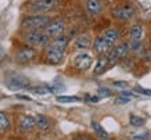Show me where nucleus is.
Masks as SVG:
<instances>
[{"instance_id":"30","label":"nucleus","mask_w":151,"mask_h":140,"mask_svg":"<svg viewBox=\"0 0 151 140\" xmlns=\"http://www.w3.org/2000/svg\"><path fill=\"white\" fill-rule=\"evenodd\" d=\"M1 57H3V47L0 46V60H1Z\"/></svg>"},{"instance_id":"27","label":"nucleus","mask_w":151,"mask_h":140,"mask_svg":"<svg viewBox=\"0 0 151 140\" xmlns=\"http://www.w3.org/2000/svg\"><path fill=\"white\" fill-rule=\"evenodd\" d=\"M87 100L92 101V103H97L100 100V96H87Z\"/></svg>"},{"instance_id":"19","label":"nucleus","mask_w":151,"mask_h":140,"mask_svg":"<svg viewBox=\"0 0 151 140\" xmlns=\"http://www.w3.org/2000/svg\"><path fill=\"white\" fill-rule=\"evenodd\" d=\"M92 126H93V129L96 131V133H97L99 136H100V137H103V139H105V137H108V133H107V132L104 131V128L101 126V125L99 123V122L93 121V122H92Z\"/></svg>"},{"instance_id":"12","label":"nucleus","mask_w":151,"mask_h":140,"mask_svg":"<svg viewBox=\"0 0 151 140\" xmlns=\"http://www.w3.org/2000/svg\"><path fill=\"white\" fill-rule=\"evenodd\" d=\"M110 65V61H108V57L105 54L99 56L96 64H94V69H93V74L94 75H101L103 72H105V69Z\"/></svg>"},{"instance_id":"4","label":"nucleus","mask_w":151,"mask_h":140,"mask_svg":"<svg viewBox=\"0 0 151 140\" xmlns=\"http://www.w3.org/2000/svg\"><path fill=\"white\" fill-rule=\"evenodd\" d=\"M24 42L31 47H40L46 46L50 42V38L47 36L45 31H28L22 36Z\"/></svg>"},{"instance_id":"29","label":"nucleus","mask_w":151,"mask_h":140,"mask_svg":"<svg viewBox=\"0 0 151 140\" xmlns=\"http://www.w3.org/2000/svg\"><path fill=\"white\" fill-rule=\"evenodd\" d=\"M72 140H90L87 136H79V137H75V139H72Z\"/></svg>"},{"instance_id":"21","label":"nucleus","mask_w":151,"mask_h":140,"mask_svg":"<svg viewBox=\"0 0 151 140\" xmlns=\"http://www.w3.org/2000/svg\"><path fill=\"white\" fill-rule=\"evenodd\" d=\"M31 93L33 95H47V93H51L50 90V86H40V87H32L29 89Z\"/></svg>"},{"instance_id":"5","label":"nucleus","mask_w":151,"mask_h":140,"mask_svg":"<svg viewBox=\"0 0 151 140\" xmlns=\"http://www.w3.org/2000/svg\"><path fill=\"white\" fill-rule=\"evenodd\" d=\"M31 81L28 79L25 75L22 74H10L9 76L6 78V85L10 90H22V89H27L29 86Z\"/></svg>"},{"instance_id":"25","label":"nucleus","mask_w":151,"mask_h":140,"mask_svg":"<svg viewBox=\"0 0 151 140\" xmlns=\"http://www.w3.org/2000/svg\"><path fill=\"white\" fill-rule=\"evenodd\" d=\"M99 95L105 96V97H108V96L112 95V92H111L110 89H107V87H100V89H99Z\"/></svg>"},{"instance_id":"28","label":"nucleus","mask_w":151,"mask_h":140,"mask_svg":"<svg viewBox=\"0 0 151 140\" xmlns=\"http://www.w3.org/2000/svg\"><path fill=\"white\" fill-rule=\"evenodd\" d=\"M114 85L118 86V87H126L128 83H126V82H114Z\"/></svg>"},{"instance_id":"22","label":"nucleus","mask_w":151,"mask_h":140,"mask_svg":"<svg viewBox=\"0 0 151 140\" xmlns=\"http://www.w3.org/2000/svg\"><path fill=\"white\" fill-rule=\"evenodd\" d=\"M10 126V119L4 113L0 111V131H6Z\"/></svg>"},{"instance_id":"1","label":"nucleus","mask_w":151,"mask_h":140,"mask_svg":"<svg viewBox=\"0 0 151 140\" xmlns=\"http://www.w3.org/2000/svg\"><path fill=\"white\" fill-rule=\"evenodd\" d=\"M67 46H68V39L65 36L54 38V40L49 42L45 46V57L47 63L51 65H58L63 63Z\"/></svg>"},{"instance_id":"31","label":"nucleus","mask_w":151,"mask_h":140,"mask_svg":"<svg viewBox=\"0 0 151 140\" xmlns=\"http://www.w3.org/2000/svg\"><path fill=\"white\" fill-rule=\"evenodd\" d=\"M104 140H112V139H108V137H105V139Z\"/></svg>"},{"instance_id":"10","label":"nucleus","mask_w":151,"mask_h":140,"mask_svg":"<svg viewBox=\"0 0 151 140\" xmlns=\"http://www.w3.org/2000/svg\"><path fill=\"white\" fill-rule=\"evenodd\" d=\"M55 4H57V0H35L31 6V10L35 13H45L54 9Z\"/></svg>"},{"instance_id":"2","label":"nucleus","mask_w":151,"mask_h":140,"mask_svg":"<svg viewBox=\"0 0 151 140\" xmlns=\"http://www.w3.org/2000/svg\"><path fill=\"white\" fill-rule=\"evenodd\" d=\"M119 39V31L115 28H110L105 29L99 38L94 39L93 42V50L94 53L99 56L105 54L107 51H110L112 49V46L115 45V42Z\"/></svg>"},{"instance_id":"16","label":"nucleus","mask_w":151,"mask_h":140,"mask_svg":"<svg viewBox=\"0 0 151 140\" xmlns=\"http://www.w3.org/2000/svg\"><path fill=\"white\" fill-rule=\"evenodd\" d=\"M87 11L92 14V15H97L101 11V3L100 0H87L86 4Z\"/></svg>"},{"instance_id":"24","label":"nucleus","mask_w":151,"mask_h":140,"mask_svg":"<svg viewBox=\"0 0 151 140\" xmlns=\"http://www.w3.org/2000/svg\"><path fill=\"white\" fill-rule=\"evenodd\" d=\"M134 92H136V93H140V95L151 96V90H148V89H143V87H140V86L134 87Z\"/></svg>"},{"instance_id":"26","label":"nucleus","mask_w":151,"mask_h":140,"mask_svg":"<svg viewBox=\"0 0 151 140\" xmlns=\"http://www.w3.org/2000/svg\"><path fill=\"white\" fill-rule=\"evenodd\" d=\"M130 97H126V96H121V97H118V99L115 100V103L116 104H124V103H129L130 101Z\"/></svg>"},{"instance_id":"14","label":"nucleus","mask_w":151,"mask_h":140,"mask_svg":"<svg viewBox=\"0 0 151 140\" xmlns=\"http://www.w3.org/2000/svg\"><path fill=\"white\" fill-rule=\"evenodd\" d=\"M92 46V39L87 36V35H81L75 39V47L79 50H85L89 49Z\"/></svg>"},{"instance_id":"20","label":"nucleus","mask_w":151,"mask_h":140,"mask_svg":"<svg viewBox=\"0 0 151 140\" xmlns=\"http://www.w3.org/2000/svg\"><path fill=\"white\" fill-rule=\"evenodd\" d=\"M129 122H130V125H132V126H136V128L143 126V125L146 123V121H144L142 117L134 115V114H132V115H130V119H129Z\"/></svg>"},{"instance_id":"9","label":"nucleus","mask_w":151,"mask_h":140,"mask_svg":"<svg viewBox=\"0 0 151 140\" xmlns=\"http://www.w3.org/2000/svg\"><path fill=\"white\" fill-rule=\"evenodd\" d=\"M72 64H73V67L76 68V69H79V71H86L93 64V58H92V56L87 54V53H79V54H76L73 57Z\"/></svg>"},{"instance_id":"3","label":"nucleus","mask_w":151,"mask_h":140,"mask_svg":"<svg viewBox=\"0 0 151 140\" xmlns=\"http://www.w3.org/2000/svg\"><path fill=\"white\" fill-rule=\"evenodd\" d=\"M51 19L47 15H42V14H33L29 17H25L21 22V27L28 31H39V29H45L47 27V24Z\"/></svg>"},{"instance_id":"7","label":"nucleus","mask_w":151,"mask_h":140,"mask_svg":"<svg viewBox=\"0 0 151 140\" xmlns=\"http://www.w3.org/2000/svg\"><path fill=\"white\" fill-rule=\"evenodd\" d=\"M128 51H129V45L126 43V42H121V43H118V45L115 46L114 49H111L110 53L107 54L108 61H110V65L115 64L118 60L126 57V56H128Z\"/></svg>"},{"instance_id":"11","label":"nucleus","mask_w":151,"mask_h":140,"mask_svg":"<svg viewBox=\"0 0 151 140\" xmlns=\"http://www.w3.org/2000/svg\"><path fill=\"white\" fill-rule=\"evenodd\" d=\"M35 56H36L35 49H33V47H31V46H27V47L19 49L18 51H17L15 57H17V60H18L19 63H28V61L33 60V57H35Z\"/></svg>"},{"instance_id":"15","label":"nucleus","mask_w":151,"mask_h":140,"mask_svg":"<svg viewBox=\"0 0 151 140\" xmlns=\"http://www.w3.org/2000/svg\"><path fill=\"white\" fill-rule=\"evenodd\" d=\"M129 36H130V40H137V39H142L143 36V25L142 24H134L130 27V31H129Z\"/></svg>"},{"instance_id":"23","label":"nucleus","mask_w":151,"mask_h":140,"mask_svg":"<svg viewBox=\"0 0 151 140\" xmlns=\"http://www.w3.org/2000/svg\"><path fill=\"white\" fill-rule=\"evenodd\" d=\"M129 50H132V51H139V50L142 49L143 46V42L142 39H137V40H129Z\"/></svg>"},{"instance_id":"18","label":"nucleus","mask_w":151,"mask_h":140,"mask_svg":"<svg viewBox=\"0 0 151 140\" xmlns=\"http://www.w3.org/2000/svg\"><path fill=\"white\" fill-rule=\"evenodd\" d=\"M55 100L58 103H79V101H82V99L78 96H57Z\"/></svg>"},{"instance_id":"6","label":"nucleus","mask_w":151,"mask_h":140,"mask_svg":"<svg viewBox=\"0 0 151 140\" xmlns=\"http://www.w3.org/2000/svg\"><path fill=\"white\" fill-rule=\"evenodd\" d=\"M64 31H65V22H64V19H61V18L50 21V22L47 24V27L45 28V33L49 38H53V39L58 36H63Z\"/></svg>"},{"instance_id":"8","label":"nucleus","mask_w":151,"mask_h":140,"mask_svg":"<svg viewBox=\"0 0 151 140\" xmlns=\"http://www.w3.org/2000/svg\"><path fill=\"white\" fill-rule=\"evenodd\" d=\"M111 14H112V17L116 18V19H121V21H128V19L133 18V15H134V9H133L132 6H129V4L118 6V7L112 9Z\"/></svg>"},{"instance_id":"13","label":"nucleus","mask_w":151,"mask_h":140,"mask_svg":"<svg viewBox=\"0 0 151 140\" xmlns=\"http://www.w3.org/2000/svg\"><path fill=\"white\" fill-rule=\"evenodd\" d=\"M36 126V121H35V117H31V115H24L19 119V128L22 131H32L33 128Z\"/></svg>"},{"instance_id":"17","label":"nucleus","mask_w":151,"mask_h":140,"mask_svg":"<svg viewBox=\"0 0 151 140\" xmlns=\"http://www.w3.org/2000/svg\"><path fill=\"white\" fill-rule=\"evenodd\" d=\"M35 121H36V126L39 128V129H42V131H46L47 128H49V125H50V122H49L47 117L42 115V114H39V115L35 117Z\"/></svg>"}]
</instances>
